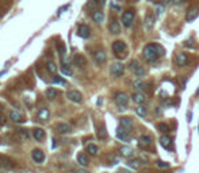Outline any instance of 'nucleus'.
Returning a JSON list of instances; mask_svg holds the SVG:
<instances>
[{
    "label": "nucleus",
    "instance_id": "nucleus-1",
    "mask_svg": "<svg viewBox=\"0 0 199 173\" xmlns=\"http://www.w3.org/2000/svg\"><path fill=\"white\" fill-rule=\"evenodd\" d=\"M164 53H165V50L159 43H149L142 50L144 58L148 61V62H156L161 56H164Z\"/></svg>",
    "mask_w": 199,
    "mask_h": 173
},
{
    "label": "nucleus",
    "instance_id": "nucleus-2",
    "mask_svg": "<svg viewBox=\"0 0 199 173\" xmlns=\"http://www.w3.org/2000/svg\"><path fill=\"white\" fill-rule=\"evenodd\" d=\"M114 101H115L116 107H118V110L123 111V110H126V107L129 104V96L125 92H116L114 96Z\"/></svg>",
    "mask_w": 199,
    "mask_h": 173
},
{
    "label": "nucleus",
    "instance_id": "nucleus-3",
    "mask_svg": "<svg viewBox=\"0 0 199 173\" xmlns=\"http://www.w3.org/2000/svg\"><path fill=\"white\" fill-rule=\"evenodd\" d=\"M134 16L136 14L133 10H128V11H125L122 14V25L125 27H130L133 25V22H134Z\"/></svg>",
    "mask_w": 199,
    "mask_h": 173
},
{
    "label": "nucleus",
    "instance_id": "nucleus-4",
    "mask_svg": "<svg viewBox=\"0 0 199 173\" xmlns=\"http://www.w3.org/2000/svg\"><path fill=\"white\" fill-rule=\"evenodd\" d=\"M123 70H125V65H123L122 62H114L110 68V73H111V76L114 77H119L123 74Z\"/></svg>",
    "mask_w": 199,
    "mask_h": 173
},
{
    "label": "nucleus",
    "instance_id": "nucleus-5",
    "mask_svg": "<svg viewBox=\"0 0 199 173\" xmlns=\"http://www.w3.org/2000/svg\"><path fill=\"white\" fill-rule=\"evenodd\" d=\"M153 145V141H152V137L148 134H145V135H141L140 137V140H138V146L144 149V150H146V149H149L150 146Z\"/></svg>",
    "mask_w": 199,
    "mask_h": 173
},
{
    "label": "nucleus",
    "instance_id": "nucleus-6",
    "mask_svg": "<svg viewBox=\"0 0 199 173\" xmlns=\"http://www.w3.org/2000/svg\"><path fill=\"white\" fill-rule=\"evenodd\" d=\"M31 158L35 164H42L45 161V154H43V151L41 149H34L31 153Z\"/></svg>",
    "mask_w": 199,
    "mask_h": 173
},
{
    "label": "nucleus",
    "instance_id": "nucleus-7",
    "mask_svg": "<svg viewBox=\"0 0 199 173\" xmlns=\"http://www.w3.org/2000/svg\"><path fill=\"white\" fill-rule=\"evenodd\" d=\"M125 50H126V43L123 41H115V42H112V52L116 56H121V53H123Z\"/></svg>",
    "mask_w": 199,
    "mask_h": 173
},
{
    "label": "nucleus",
    "instance_id": "nucleus-8",
    "mask_svg": "<svg viewBox=\"0 0 199 173\" xmlns=\"http://www.w3.org/2000/svg\"><path fill=\"white\" fill-rule=\"evenodd\" d=\"M160 145L163 146L164 149H167V150H173V141L171 140V137H168V135H163V137L160 138Z\"/></svg>",
    "mask_w": 199,
    "mask_h": 173
},
{
    "label": "nucleus",
    "instance_id": "nucleus-9",
    "mask_svg": "<svg viewBox=\"0 0 199 173\" xmlns=\"http://www.w3.org/2000/svg\"><path fill=\"white\" fill-rule=\"evenodd\" d=\"M116 138L119 141H123V142H129L130 141V134L128 130H125L123 127H118L116 128Z\"/></svg>",
    "mask_w": 199,
    "mask_h": 173
},
{
    "label": "nucleus",
    "instance_id": "nucleus-10",
    "mask_svg": "<svg viewBox=\"0 0 199 173\" xmlns=\"http://www.w3.org/2000/svg\"><path fill=\"white\" fill-rule=\"evenodd\" d=\"M68 99L71 101H73V103H81V100H83V95H81L79 91H69V92L67 93Z\"/></svg>",
    "mask_w": 199,
    "mask_h": 173
},
{
    "label": "nucleus",
    "instance_id": "nucleus-11",
    "mask_svg": "<svg viewBox=\"0 0 199 173\" xmlns=\"http://www.w3.org/2000/svg\"><path fill=\"white\" fill-rule=\"evenodd\" d=\"M94 60L96 64L102 65V64H104L106 60H107V54H106L104 50H98V52L94 53Z\"/></svg>",
    "mask_w": 199,
    "mask_h": 173
},
{
    "label": "nucleus",
    "instance_id": "nucleus-12",
    "mask_svg": "<svg viewBox=\"0 0 199 173\" xmlns=\"http://www.w3.org/2000/svg\"><path fill=\"white\" fill-rule=\"evenodd\" d=\"M77 35L80 38H88L91 35V29L87 25H80L77 27Z\"/></svg>",
    "mask_w": 199,
    "mask_h": 173
},
{
    "label": "nucleus",
    "instance_id": "nucleus-13",
    "mask_svg": "<svg viewBox=\"0 0 199 173\" xmlns=\"http://www.w3.org/2000/svg\"><path fill=\"white\" fill-rule=\"evenodd\" d=\"M72 61H73V65L77 68H84L87 65V58H85L84 56H81V54H76V56L72 58Z\"/></svg>",
    "mask_w": 199,
    "mask_h": 173
},
{
    "label": "nucleus",
    "instance_id": "nucleus-14",
    "mask_svg": "<svg viewBox=\"0 0 199 173\" xmlns=\"http://www.w3.org/2000/svg\"><path fill=\"white\" fill-rule=\"evenodd\" d=\"M175 62H176L177 66H186L188 64V56L184 53H179L175 57Z\"/></svg>",
    "mask_w": 199,
    "mask_h": 173
},
{
    "label": "nucleus",
    "instance_id": "nucleus-15",
    "mask_svg": "<svg viewBox=\"0 0 199 173\" xmlns=\"http://www.w3.org/2000/svg\"><path fill=\"white\" fill-rule=\"evenodd\" d=\"M119 122H121V127H123L125 130L130 131L133 128V119L130 116H122Z\"/></svg>",
    "mask_w": 199,
    "mask_h": 173
},
{
    "label": "nucleus",
    "instance_id": "nucleus-16",
    "mask_svg": "<svg viewBox=\"0 0 199 173\" xmlns=\"http://www.w3.org/2000/svg\"><path fill=\"white\" fill-rule=\"evenodd\" d=\"M91 18L95 23L100 25V23H103V20H104V15H103V12L100 11V10H94L91 14Z\"/></svg>",
    "mask_w": 199,
    "mask_h": 173
},
{
    "label": "nucleus",
    "instance_id": "nucleus-17",
    "mask_svg": "<svg viewBox=\"0 0 199 173\" xmlns=\"http://www.w3.org/2000/svg\"><path fill=\"white\" fill-rule=\"evenodd\" d=\"M119 153H121V155L125 158L134 157V150H133V147H130V146H122L121 149H119Z\"/></svg>",
    "mask_w": 199,
    "mask_h": 173
},
{
    "label": "nucleus",
    "instance_id": "nucleus-18",
    "mask_svg": "<svg viewBox=\"0 0 199 173\" xmlns=\"http://www.w3.org/2000/svg\"><path fill=\"white\" fill-rule=\"evenodd\" d=\"M199 15V10L195 8V7H193V8H190L187 11V15H186V20L187 22H193L194 19H197Z\"/></svg>",
    "mask_w": 199,
    "mask_h": 173
},
{
    "label": "nucleus",
    "instance_id": "nucleus-19",
    "mask_svg": "<svg viewBox=\"0 0 199 173\" xmlns=\"http://www.w3.org/2000/svg\"><path fill=\"white\" fill-rule=\"evenodd\" d=\"M133 101L134 103H137L138 106H141V104H144L146 101V97H145V95L141 93V92H136V93H133Z\"/></svg>",
    "mask_w": 199,
    "mask_h": 173
},
{
    "label": "nucleus",
    "instance_id": "nucleus-20",
    "mask_svg": "<svg viewBox=\"0 0 199 173\" xmlns=\"http://www.w3.org/2000/svg\"><path fill=\"white\" fill-rule=\"evenodd\" d=\"M108 30H110V33L111 34H119L121 33V26H119V23L116 22L115 19H112L111 20V23H110V26H108Z\"/></svg>",
    "mask_w": 199,
    "mask_h": 173
},
{
    "label": "nucleus",
    "instance_id": "nucleus-21",
    "mask_svg": "<svg viewBox=\"0 0 199 173\" xmlns=\"http://www.w3.org/2000/svg\"><path fill=\"white\" fill-rule=\"evenodd\" d=\"M56 130L60 134H68V133H71L72 128H71V126L68 123H58L56 126Z\"/></svg>",
    "mask_w": 199,
    "mask_h": 173
},
{
    "label": "nucleus",
    "instance_id": "nucleus-22",
    "mask_svg": "<svg viewBox=\"0 0 199 173\" xmlns=\"http://www.w3.org/2000/svg\"><path fill=\"white\" fill-rule=\"evenodd\" d=\"M33 137L35 138L37 141H42L43 138L46 137V133H45V130H42V128H34L33 130Z\"/></svg>",
    "mask_w": 199,
    "mask_h": 173
},
{
    "label": "nucleus",
    "instance_id": "nucleus-23",
    "mask_svg": "<svg viewBox=\"0 0 199 173\" xmlns=\"http://www.w3.org/2000/svg\"><path fill=\"white\" fill-rule=\"evenodd\" d=\"M77 162L79 165H81V167H87L88 165V157L85 153H79L77 154Z\"/></svg>",
    "mask_w": 199,
    "mask_h": 173
},
{
    "label": "nucleus",
    "instance_id": "nucleus-24",
    "mask_svg": "<svg viewBox=\"0 0 199 173\" xmlns=\"http://www.w3.org/2000/svg\"><path fill=\"white\" fill-rule=\"evenodd\" d=\"M128 165L130 168H133V169H140L141 168V165H142V162H141L140 158H133V160L128 161Z\"/></svg>",
    "mask_w": 199,
    "mask_h": 173
},
{
    "label": "nucleus",
    "instance_id": "nucleus-25",
    "mask_svg": "<svg viewBox=\"0 0 199 173\" xmlns=\"http://www.w3.org/2000/svg\"><path fill=\"white\" fill-rule=\"evenodd\" d=\"M145 26H146V29H149V30L154 26V16L153 15L146 14V16H145Z\"/></svg>",
    "mask_w": 199,
    "mask_h": 173
},
{
    "label": "nucleus",
    "instance_id": "nucleus-26",
    "mask_svg": "<svg viewBox=\"0 0 199 173\" xmlns=\"http://www.w3.org/2000/svg\"><path fill=\"white\" fill-rule=\"evenodd\" d=\"M58 91L56 89V88H49V89H46V97L47 99H56V97L58 96Z\"/></svg>",
    "mask_w": 199,
    "mask_h": 173
},
{
    "label": "nucleus",
    "instance_id": "nucleus-27",
    "mask_svg": "<svg viewBox=\"0 0 199 173\" xmlns=\"http://www.w3.org/2000/svg\"><path fill=\"white\" fill-rule=\"evenodd\" d=\"M49 115H50V112H49V110H47V108H41V110L38 111V118H39V119H42V120H47V119H49Z\"/></svg>",
    "mask_w": 199,
    "mask_h": 173
},
{
    "label": "nucleus",
    "instance_id": "nucleus-28",
    "mask_svg": "<svg viewBox=\"0 0 199 173\" xmlns=\"http://www.w3.org/2000/svg\"><path fill=\"white\" fill-rule=\"evenodd\" d=\"M133 87L136 88V89H141V91H144V89H149V85L148 84H145L144 81H134L133 83Z\"/></svg>",
    "mask_w": 199,
    "mask_h": 173
},
{
    "label": "nucleus",
    "instance_id": "nucleus-29",
    "mask_svg": "<svg viewBox=\"0 0 199 173\" xmlns=\"http://www.w3.org/2000/svg\"><path fill=\"white\" fill-rule=\"evenodd\" d=\"M46 69H47V72L49 73H53V74L57 73V65L53 62V61H47L46 62Z\"/></svg>",
    "mask_w": 199,
    "mask_h": 173
},
{
    "label": "nucleus",
    "instance_id": "nucleus-30",
    "mask_svg": "<svg viewBox=\"0 0 199 173\" xmlns=\"http://www.w3.org/2000/svg\"><path fill=\"white\" fill-rule=\"evenodd\" d=\"M10 119L12 122H22V115L18 111H10Z\"/></svg>",
    "mask_w": 199,
    "mask_h": 173
},
{
    "label": "nucleus",
    "instance_id": "nucleus-31",
    "mask_svg": "<svg viewBox=\"0 0 199 173\" xmlns=\"http://www.w3.org/2000/svg\"><path fill=\"white\" fill-rule=\"evenodd\" d=\"M60 69H61V73H63L64 76H72V73H73L72 69L69 68V65H67V64H63Z\"/></svg>",
    "mask_w": 199,
    "mask_h": 173
},
{
    "label": "nucleus",
    "instance_id": "nucleus-32",
    "mask_svg": "<svg viewBox=\"0 0 199 173\" xmlns=\"http://www.w3.org/2000/svg\"><path fill=\"white\" fill-rule=\"evenodd\" d=\"M98 138L99 140H106L107 138V131H106L104 126H100L98 128Z\"/></svg>",
    "mask_w": 199,
    "mask_h": 173
},
{
    "label": "nucleus",
    "instance_id": "nucleus-33",
    "mask_svg": "<svg viewBox=\"0 0 199 173\" xmlns=\"http://www.w3.org/2000/svg\"><path fill=\"white\" fill-rule=\"evenodd\" d=\"M103 4H104V0H90L88 2V7H92V8H96Z\"/></svg>",
    "mask_w": 199,
    "mask_h": 173
},
{
    "label": "nucleus",
    "instance_id": "nucleus-34",
    "mask_svg": "<svg viewBox=\"0 0 199 173\" xmlns=\"http://www.w3.org/2000/svg\"><path fill=\"white\" fill-rule=\"evenodd\" d=\"M87 151L90 154H92V155H95V154H98V151H99V147L96 146V145H94V144H90L87 146Z\"/></svg>",
    "mask_w": 199,
    "mask_h": 173
},
{
    "label": "nucleus",
    "instance_id": "nucleus-35",
    "mask_svg": "<svg viewBox=\"0 0 199 173\" xmlns=\"http://www.w3.org/2000/svg\"><path fill=\"white\" fill-rule=\"evenodd\" d=\"M136 114L138 115V116H141V118L146 116V108L142 107V106H137L136 107Z\"/></svg>",
    "mask_w": 199,
    "mask_h": 173
},
{
    "label": "nucleus",
    "instance_id": "nucleus-36",
    "mask_svg": "<svg viewBox=\"0 0 199 173\" xmlns=\"http://www.w3.org/2000/svg\"><path fill=\"white\" fill-rule=\"evenodd\" d=\"M140 66H141V65H140V62H138V61H137V60L130 61V64H129V69L132 70V72H134V70H137Z\"/></svg>",
    "mask_w": 199,
    "mask_h": 173
},
{
    "label": "nucleus",
    "instance_id": "nucleus-37",
    "mask_svg": "<svg viewBox=\"0 0 199 173\" xmlns=\"http://www.w3.org/2000/svg\"><path fill=\"white\" fill-rule=\"evenodd\" d=\"M51 83H53V84H61V85H67V80L63 79V77H58V76L53 77Z\"/></svg>",
    "mask_w": 199,
    "mask_h": 173
},
{
    "label": "nucleus",
    "instance_id": "nucleus-38",
    "mask_svg": "<svg viewBox=\"0 0 199 173\" xmlns=\"http://www.w3.org/2000/svg\"><path fill=\"white\" fill-rule=\"evenodd\" d=\"M133 73H134L136 76L138 77V79H141V77H144V76H145V69H144L142 66H140L138 69H137V70H134V72H133Z\"/></svg>",
    "mask_w": 199,
    "mask_h": 173
},
{
    "label": "nucleus",
    "instance_id": "nucleus-39",
    "mask_svg": "<svg viewBox=\"0 0 199 173\" xmlns=\"http://www.w3.org/2000/svg\"><path fill=\"white\" fill-rule=\"evenodd\" d=\"M157 128H159V131H161V133H168L169 131V127L165 123H159L157 124Z\"/></svg>",
    "mask_w": 199,
    "mask_h": 173
},
{
    "label": "nucleus",
    "instance_id": "nucleus-40",
    "mask_svg": "<svg viewBox=\"0 0 199 173\" xmlns=\"http://www.w3.org/2000/svg\"><path fill=\"white\" fill-rule=\"evenodd\" d=\"M57 50H58V53L61 54V57L65 56V52H67V49H65V45H64L63 42L57 43Z\"/></svg>",
    "mask_w": 199,
    "mask_h": 173
},
{
    "label": "nucleus",
    "instance_id": "nucleus-41",
    "mask_svg": "<svg viewBox=\"0 0 199 173\" xmlns=\"http://www.w3.org/2000/svg\"><path fill=\"white\" fill-rule=\"evenodd\" d=\"M156 165H157L159 168H163V169L169 168V164H168V162H165V161H157V162H156Z\"/></svg>",
    "mask_w": 199,
    "mask_h": 173
},
{
    "label": "nucleus",
    "instance_id": "nucleus-42",
    "mask_svg": "<svg viewBox=\"0 0 199 173\" xmlns=\"http://www.w3.org/2000/svg\"><path fill=\"white\" fill-rule=\"evenodd\" d=\"M184 46H188V47H194V39L193 38H190V39H187V41H184Z\"/></svg>",
    "mask_w": 199,
    "mask_h": 173
},
{
    "label": "nucleus",
    "instance_id": "nucleus-43",
    "mask_svg": "<svg viewBox=\"0 0 199 173\" xmlns=\"http://www.w3.org/2000/svg\"><path fill=\"white\" fill-rule=\"evenodd\" d=\"M161 12H163V7H161V6H157V7H156V15H160Z\"/></svg>",
    "mask_w": 199,
    "mask_h": 173
},
{
    "label": "nucleus",
    "instance_id": "nucleus-44",
    "mask_svg": "<svg viewBox=\"0 0 199 173\" xmlns=\"http://www.w3.org/2000/svg\"><path fill=\"white\" fill-rule=\"evenodd\" d=\"M186 0H172L173 4H181V3H184Z\"/></svg>",
    "mask_w": 199,
    "mask_h": 173
},
{
    "label": "nucleus",
    "instance_id": "nucleus-45",
    "mask_svg": "<svg viewBox=\"0 0 199 173\" xmlns=\"http://www.w3.org/2000/svg\"><path fill=\"white\" fill-rule=\"evenodd\" d=\"M76 173H88V171H85V169H79Z\"/></svg>",
    "mask_w": 199,
    "mask_h": 173
},
{
    "label": "nucleus",
    "instance_id": "nucleus-46",
    "mask_svg": "<svg viewBox=\"0 0 199 173\" xmlns=\"http://www.w3.org/2000/svg\"><path fill=\"white\" fill-rule=\"evenodd\" d=\"M3 122H4V116H3V115H2V114H0V124H2V123H3Z\"/></svg>",
    "mask_w": 199,
    "mask_h": 173
},
{
    "label": "nucleus",
    "instance_id": "nucleus-47",
    "mask_svg": "<svg viewBox=\"0 0 199 173\" xmlns=\"http://www.w3.org/2000/svg\"><path fill=\"white\" fill-rule=\"evenodd\" d=\"M198 93H199V89H198Z\"/></svg>",
    "mask_w": 199,
    "mask_h": 173
}]
</instances>
